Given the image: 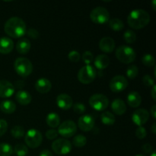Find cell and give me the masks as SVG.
Masks as SVG:
<instances>
[{"mask_svg":"<svg viewBox=\"0 0 156 156\" xmlns=\"http://www.w3.org/2000/svg\"><path fill=\"white\" fill-rule=\"evenodd\" d=\"M13 152L17 156H26L28 154V149L25 145L22 143H18L15 145L13 149Z\"/></svg>","mask_w":156,"mask_h":156,"instance_id":"83f0119b","label":"cell"},{"mask_svg":"<svg viewBox=\"0 0 156 156\" xmlns=\"http://www.w3.org/2000/svg\"><path fill=\"white\" fill-rule=\"evenodd\" d=\"M13 154L12 146L8 143H0V156H11Z\"/></svg>","mask_w":156,"mask_h":156,"instance_id":"f546056e","label":"cell"},{"mask_svg":"<svg viewBox=\"0 0 156 156\" xmlns=\"http://www.w3.org/2000/svg\"><path fill=\"white\" fill-rule=\"evenodd\" d=\"M101 122L105 125H113L115 123V117L110 111H104L101 115Z\"/></svg>","mask_w":156,"mask_h":156,"instance_id":"4316f807","label":"cell"},{"mask_svg":"<svg viewBox=\"0 0 156 156\" xmlns=\"http://www.w3.org/2000/svg\"><path fill=\"white\" fill-rule=\"evenodd\" d=\"M82 60L86 65H89L94 60V56H93L92 53L88 51V50L84 52L83 54H82Z\"/></svg>","mask_w":156,"mask_h":156,"instance_id":"d590c367","label":"cell"},{"mask_svg":"<svg viewBox=\"0 0 156 156\" xmlns=\"http://www.w3.org/2000/svg\"><path fill=\"white\" fill-rule=\"evenodd\" d=\"M15 86L7 80H0V98H7L15 93Z\"/></svg>","mask_w":156,"mask_h":156,"instance_id":"5bb4252c","label":"cell"},{"mask_svg":"<svg viewBox=\"0 0 156 156\" xmlns=\"http://www.w3.org/2000/svg\"><path fill=\"white\" fill-rule=\"evenodd\" d=\"M11 134L14 138L20 139L23 137L25 134V131L23 126H15L11 129Z\"/></svg>","mask_w":156,"mask_h":156,"instance_id":"1f68e13d","label":"cell"},{"mask_svg":"<svg viewBox=\"0 0 156 156\" xmlns=\"http://www.w3.org/2000/svg\"><path fill=\"white\" fill-rule=\"evenodd\" d=\"M14 69L18 76L25 78L33 72V64L27 58L18 57L14 62Z\"/></svg>","mask_w":156,"mask_h":156,"instance_id":"3957f363","label":"cell"},{"mask_svg":"<svg viewBox=\"0 0 156 156\" xmlns=\"http://www.w3.org/2000/svg\"><path fill=\"white\" fill-rule=\"evenodd\" d=\"M24 141L29 148L36 149L39 147L43 141L42 133L36 129H30L25 134Z\"/></svg>","mask_w":156,"mask_h":156,"instance_id":"5b68a950","label":"cell"},{"mask_svg":"<svg viewBox=\"0 0 156 156\" xmlns=\"http://www.w3.org/2000/svg\"><path fill=\"white\" fill-rule=\"evenodd\" d=\"M68 58L71 62H78L81 59V55L79 52L76 51V50H73V51L69 52L68 55Z\"/></svg>","mask_w":156,"mask_h":156,"instance_id":"8d00e7d4","label":"cell"},{"mask_svg":"<svg viewBox=\"0 0 156 156\" xmlns=\"http://www.w3.org/2000/svg\"><path fill=\"white\" fill-rule=\"evenodd\" d=\"M123 39L127 44H133L136 41V34L132 30H126L123 34Z\"/></svg>","mask_w":156,"mask_h":156,"instance_id":"4dcf8cb0","label":"cell"},{"mask_svg":"<svg viewBox=\"0 0 156 156\" xmlns=\"http://www.w3.org/2000/svg\"><path fill=\"white\" fill-rule=\"evenodd\" d=\"M90 18L94 24H103L108 22L110 20V14L108 9L98 6L93 9L90 13Z\"/></svg>","mask_w":156,"mask_h":156,"instance_id":"8992f818","label":"cell"},{"mask_svg":"<svg viewBox=\"0 0 156 156\" xmlns=\"http://www.w3.org/2000/svg\"><path fill=\"white\" fill-rule=\"evenodd\" d=\"M52 149L57 155H67L72 151V144L66 139H58L52 143Z\"/></svg>","mask_w":156,"mask_h":156,"instance_id":"9c48e42d","label":"cell"},{"mask_svg":"<svg viewBox=\"0 0 156 156\" xmlns=\"http://www.w3.org/2000/svg\"><path fill=\"white\" fill-rule=\"evenodd\" d=\"M4 30L8 36L13 38H20L26 34L27 26L22 18L12 17L6 21Z\"/></svg>","mask_w":156,"mask_h":156,"instance_id":"6da1fadb","label":"cell"},{"mask_svg":"<svg viewBox=\"0 0 156 156\" xmlns=\"http://www.w3.org/2000/svg\"><path fill=\"white\" fill-rule=\"evenodd\" d=\"M142 103V97L136 91H133L129 92L127 95V104L131 108H138Z\"/></svg>","mask_w":156,"mask_h":156,"instance_id":"44dd1931","label":"cell"},{"mask_svg":"<svg viewBox=\"0 0 156 156\" xmlns=\"http://www.w3.org/2000/svg\"><path fill=\"white\" fill-rule=\"evenodd\" d=\"M15 99L21 105H28L31 102L32 97L29 92L24 90H20L17 91L15 94Z\"/></svg>","mask_w":156,"mask_h":156,"instance_id":"ffe728a7","label":"cell"},{"mask_svg":"<svg viewBox=\"0 0 156 156\" xmlns=\"http://www.w3.org/2000/svg\"><path fill=\"white\" fill-rule=\"evenodd\" d=\"M0 110L5 114H10L15 112V110H16V105L12 101L6 100L1 102V104H0Z\"/></svg>","mask_w":156,"mask_h":156,"instance_id":"cb8c5ba5","label":"cell"},{"mask_svg":"<svg viewBox=\"0 0 156 156\" xmlns=\"http://www.w3.org/2000/svg\"><path fill=\"white\" fill-rule=\"evenodd\" d=\"M136 156H146V155H143V154H140V155H136Z\"/></svg>","mask_w":156,"mask_h":156,"instance_id":"816d5d0a","label":"cell"},{"mask_svg":"<svg viewBox=\"0 0 156 156\" xmlns=\"http://www.w3.org/2000/svg\"><path fill=\"white\" fill-rule=\"evenodd\" d=\"M30 42L27 38H21L17 42L16 50L20 54H27L30 50Z\"/></svg>","mask_w":156,"mask_h":156,"instance_id":"7402d4cb","label":"cell"},{"mask_svg":"<svg viewBox=\"0 0 156 156\" xmlns=\"http://www.w3.org/2000/svg\"><path fill=\"white\" fill-rule=\"evenodd\" d=\"M150 114L154 119L156 118V105H153V106L151 108Z\"/></svg>","mask_w":156,"mask_h":156,"instance_id":"bcb514c9","label":"cell"},{"mask_svg":"<svg viewBox=\"0 0 156 156\" xmlns=\"http://www.w3.org/2000/svg\"><path fill=\"white\" fill-rule=\"evenodd\" d=\"M47 124L51 128H56L59 126L60 123V118L56 113H50L46 118Z\"/></svg>","mask_w":156,"mask_h":156,"instance_id":"d4e9b609","label":"cell"},{"mask_svg":"<svg viewBox=\"0 0 156 156\" xmlns=\"http://www.w3.org/2000/svg\"><path fill=\"white\" fill-rule=\"evenodd\" d=\"M94 63L96 68L99 70H103L109 66L110 59L106 54H99L95 57Z\"/></svg>","mask_w":156,"mask_h":156,"instance_id":"603a6c76","label":"cell"},{"mask_svg":"<svg viewBox=\"0 0 156 156\" xmlns=\"http://www.w3.org/2000/svg\"><path fill=\"white\" fill-rule=\"evenodd\" d=\"M39 156H53V154L48 149H44L42 152L40 153Z\"/></svg>","mask_w":156,"mask_h":156,"instance_id":"f6af8a7d","label":"cell"},{"mask_svg":"<svg viewBox=\"0 0 156 156\" xmlns=\"http://www.w3.org/2000/svg\"><path fill=\"white\" fill-rule=\"evenodd\" d=\"M149 118V113L146 109L136 110L132 114V120L136 125L139 126H142L146 124Z\"/></svg>","mask_w":156,"mask_h":156,"instance_id":"7c38bea8","label":"cell"},{"mask_svg":"<svg viewBox=\"0 0 156 156\" xmlns=\"http://www.w3.org/2000/svg\"><path fill=\"white\" fill-rule=\"evenodd\" d=\"M156 88H155V85L154 86H152V91H151V95H152V98H153L154 101H156Z\"/></svg>","mask_w":156,"mask_h":156,"instance_id":"7dc6e473","label":"cell"},{"mask_svg":"<svg viewBox=\"0 0 156 156\" xmlns=\"http://www.w3.org/2000/svg\"><path fill=\"white\" fill-rule=\"evenodd\" d=\"M56 105L60 109L67 111L73 107V98L67 94H60L56 98Z\"/></svg>","mask_w":156,"mask_h":156,"instance_id":"9a60e30c","label":"cell"},{"mask_svg":"<svg viewBox=\"0 0 156 156\" xmlns=\"http://www.w3.org/2000/svg\"><path fill=\"white\" fill-rule=\"evenodd\" d=\"M142 62L144 66L147 67H152L155 66V60L154 56L152 54L146 53L142 57Z\"/></svg>","mask_w":156,"mask_h":156,"instance_id":"d6a6232c","label":"cell"},{"mask_svg":"<svg viewBox=\"0 0 156 156\" xmlns=\"http://www.w3.org/2000/svg\"><path fill=\"white\" fill-rule=\"evenodd\" d=\"M152 132L153 134L156 133V124L155 123H153V125L152 126Z\"/></svg>","mask_w":156,"mask_h":156,"instance_id":"c3c4849f","label":"cell"},{"mask_svg":"<svg viewBox=\"0 0 156 156\" xmlns=\"http://www.w3.org/2000/svg\"><path fill=\"white\" fill-rule=\"evenodd\" d=\"M26 33H27V36H28L29 37L32 38V39H34V40L37 39L40 36V34H39V32H38V30H36V29H34V28L28 29V30L26 31Z\"/></svg>","mask_w":156,"mask_h":156,"instance_id":"60d3db41","label":"cell"},{"mask_svg":"<svg viewBox=\"0 0 156 156\" xmlns=\"http://www.w3.org/2000/svg\"><path fill=\"white\" fill-rule=\"evenodd\" d=\"M24 82L22 80H19V81H17V82H15V85H14V86H15V88H23V87H24Z\"/></svg>","mask_w":156,"mask_h":156,"instance_id":"ee69618b","label":"cell"},{"mask_svg":"<svg viewBox=\"0 0 156 156\" xmlns=\"http://www.w3.org/2000/svg\"><path fill=\"white\" fill-rule=\"evenodd\" d=\"M111 109L117 115H123L126 111V105L122 99L116 98L111 103Z\"/></svg>","mask_w":156,"mask_h":156,"instance_id":"d6986e66","label":"cell"},{"mask_svg":"<svg viewBox=\"0 0 156 156\" xmlns=\"http://www.w3.org/2000/svg\"><path fill=\"white\" fill-rule=\"evenodd\" d=\"M115 55L120 62L125 64L131 63L135 60L136 57L135 50L132 47L126 45H122L117 47Z\"/></svg>","mask_w":156,"mask_h":156,"instance_id":"277c9868","label":"cell"},{"mask_svg":"<svg viewBox=\"0 0 156 156\" xmlns=\"http://www.w3.org/2000/svg\"><path fill=\"white\" fill-rule=\"evenodd\" d=\"M14 42L11 38L2 37L0 38V53L2 54H9L13 50Z\"/></svg>","mask_w":156,"mask_h":156,"instance_id":"ac0fdd59","label":"cell"},{"mask_svg":"<svg viewBox=\"0 0 156 156\" xmlns=\"http://www.w3.org/2000/svg\"><path fill=\"white\" fill-rule=\"evenodd\" d=\"M8 129V123L5 120L0 119V137L2 136Z\"/></svg>","mask_w":156,"mask_h":156,"instance_id":"ab89813d","label":"cell"},{"mask_svg":"<svg viewBox=\"0 0 156 156\" xmlns=\"http://www.w3.org/2000/svg\"><path fill=\"white\" fill-rule=\"evenodd\" d=\"M57 136L58 132L55 129H50L46 132V137L50 140H55L57 137Z\"/></svg>","mask_w":156,"mask_h":156,"instance_id":"b9f144b4","label":"cell"},{"mask_svg":"<svg viewBox=\"0 0 156 156\" xmlns=\"http://www.w3.org/2000/svg\"><path fill=\"white\" fill-rule=\"evenodd\" d=\"M35 89L41 94L48 93L52 88V84L49 79L46 78H41L35 82Z\"/></svg>","mask_w":156,"mask_h":156,"instance_id":"e0dca14e","label":"cell"},{"mask_svg":"<svg viewBox=\"0 0 156 156\" xmlns=\"http://www.w3.org/2000/svg\"><path fill=\"white\" fill-rule=\"evenodd\" d=\"M78 126L81 130L84 132H88L94 128V119L92 116L85 114L79 117L78 121Z\"/></svg>","mask_w":156,"mask_h":156,"instance_id":"4fadbf2b","label":"cell"},{"mask_svg":"<svg viewBox=\"0 0 156 156\" xmlns=\"http://www.w3.org/2000/svg\"><path fill=\"white\" fill-rule=\"evenodd\" d=\"M57 132L62 137L69 138L77 132V125L73 120H66L59 125Z\"/></svg>","mask_w":156,"mask_h":156,"instance_id":"30bf717a","label":"cell"},{"mask_svg":"<svg viewBox=\"0 0 156 156\" xmlns=\"http://www.w3.org/2000/svg\"><path fill=\"white\" fill-rule=\"evenodd\" d=\"M99 48L105 53H111L115 49V41L111 37H105L99 41Z\"/></svg>","mask_w":156,"mask_h":156,"instance_id":"2e32d148","label":"cell"},{"mask_svg":"<svg viewBox=\"0 0 156 156\" xmlns=\"http://www.w3.org/2000/svg\"><path fill=\"white\" fill-rule=\"evenodd\" d=\"M89 105L94 110L98 111H103L109 105V100L103 94H94L89 98Z\"/></svg>","mask_w":156,"mask_h":156,"instance_id":"ba28073f","label":"cell"},{"mask_svg":"<svg viewBox=\"0 0 156 156\" xmlns=\"http://www.w3.org/2000/svg\"><path fill=\"white\" fill-rule=\"evenodd\" d=\"M97 73L95 69L90 65H87L80 69L78 73V79L79 82L85 85L91 83L95 79Z\"/></svg>","mask_w":156,"mask_h":156,"instance_id":"52a82bcc","label":"cell"},{"mask_svg":"<svg viewBox=\"0 0 156 156\" xmlns=\"http://www.w3.org/2000/svg\"><path fill=\"white\" fill-rule=\"evenodd\" d=\"M108 24L110 28L114 30V31H120L124 27V24H123V21L117 18L110 19L108 21Z\"/></svg>","mask_w":156,"mask_h":156,"instance_id":"484cf974","label":"cell"},{"mask_svg":"<svg viewBox=\"0 0 156 156\" xmlns=\"http://www.w3.org/2000/svg\"><path fill=\"white\" fill-rule=\"evenodd\" d=\"M155 151H153V152H152V154H151L150 156H156V153H155Z\"/></svg>","mask_w":156,"mask_h":156,"instance_id":"f907efd6","label":"cell"},{"mask_svg":"<svg viewBox=\"0 0 156 156\" xmlns=\"http://www.w3.org/2000/svg\"><path fill=\"white\" fill-rule=\"evenodd\" d=\"M73 143L76 147L77 148H82L86 145L87 139L85 136L82 134L76 136L73 140Z\"/></svg>","mask_w":156,"mask_h":156,"instance_id":"f1b7e54d","label":"cell"},{"mask_svg":"<svg viewBox=\"0 0 156 156\" xmlns=\"http://www.w3.org/2000/svg\"><path fill=\"white\" fill-rule=\"evenodd\" d=\"M152 8H153L154 10H156V8H155V0H153L152 1Z\"/></svg>","mask_w":156,"mask_h":156,"instance_id":"681fc988","label":"cell"},{"mask_svg":"<svg viewBox=\"0 0 156 156\" xmlns=\"http://www.w3.org/2000/svg\"><path fill=\"white\" fill-rule=\"evenodd\" d=\"M143 82L147 87H152L155 85V80L152 76H149V75H146L143 76Z\"/></svg>","mask_w":156,"mask_h":156,"instance_id":"f35d334b","label":"cell"},{"mask_svg":"<svg viewBox=\"0 0 156 156\" xmlns=\"http://www.w3.org/2000/svg\"><path fill=\"white\" fill-rule=\"evenodd\" d=\"M73 108L74 112L78 114H83L86 111V108H85V105H83L82 103H80V102H77V103L74 104L73 105Z\"/></svg>","mask_w":156,"mask_h":156,"instance_id":"e575fe53","label":"cell"},{"mask_svg":"<svg viewBox=\"0 0 156 156\" xmlns=\"http://www.w3.org/2000/svg\"><path fill=\"white\" fill-rule=\"evenodd\" d=\"M147 136V131L143 126H140L136 130V136L140 140H143V139L146 138Z\"/></svg>","mask_w":156,"mask_h":156,"instance_id":"74e56055","label":"cell"},{"mask_svg":"<svg viewBox=\"0 0 156 156\" xmlns=\"http://www.w3.org/2000/svg\"><path fill=\"white\" fill-rule=\"evenodd\" d=\"M150 21V15L143 9H135L127 17V23L132 28L139 30L146 27Z\"/></svg>","mask_w":156,"mask_h":156,"instance_id":"7a4b0ae2","label":"cell"},{"mask_svg":"<svg viewBox=\"0 0 156 156\" xmlns=\"http://www.w3.org/2000/svg\"><path fill=\"white\" fill-rule=\"evenodd\" d=\"M142 150L145 152V153L150 154L153 152V148H152V146L149 143H146V144L143 145L142 146Z\"/></svg>","mask_w":156,"mask_h":156,"instance_id":"7bdbcfd3","label":"cell"},{"mask_svg":"<svg viewBox=\"0 0 156 156\" xmlns=\"http://www.w3.org/2000/svg\"><path fill=\"white\" fill-rule=\"evenodd\" d=\"M128 86V81L123 76H116L110 82L109 87L114 93L122 92Z\"/></svg>","mask_w":156,"mask_h":156,"instance_id":"8fae6325","label":"cell"},{"mask_svg":"<svg viewBox=\"0 0 156 156\" xmlns=\"http://www.w3.org/2000/svg\"><path fill=\"white\" fill-rule=\"evenodd\" d=\"M126 76L129 78V79H134L137 76H138L139 73V69L135 65H131L129 66L126 69Z\"/></svg>","mask_w":156,"mask_h":156,"instance_id":"836d02e7","label":"cell"}]
</instances>
